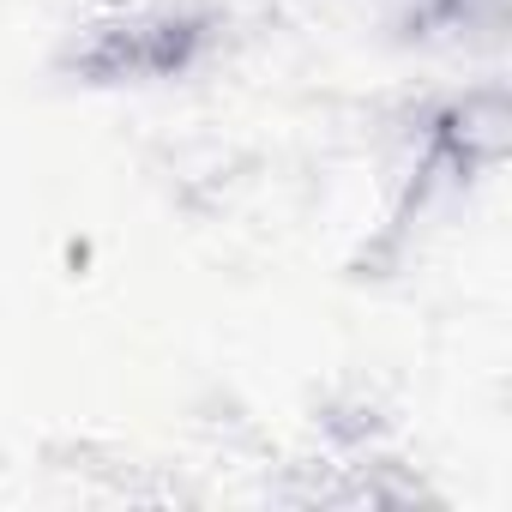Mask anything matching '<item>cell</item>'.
Masks as SVG:
<instances>
[{
	"mask_svg": "<svg viewBox=\"0 0 512 512\" xmlns=\"http://www.w3.org/2000/svg\"><path fill=\"white\" fill-rule=\"evenodd\" d=\"M211 43V19L187 0H133L85 25L73 43V73L91 85H151L181 79Z\"/></svg>",
	"mask_w": 512,
	"mask_h": 512,
	"instance_id": "cell-1",
	"label": "cell"
}]
</instances>
